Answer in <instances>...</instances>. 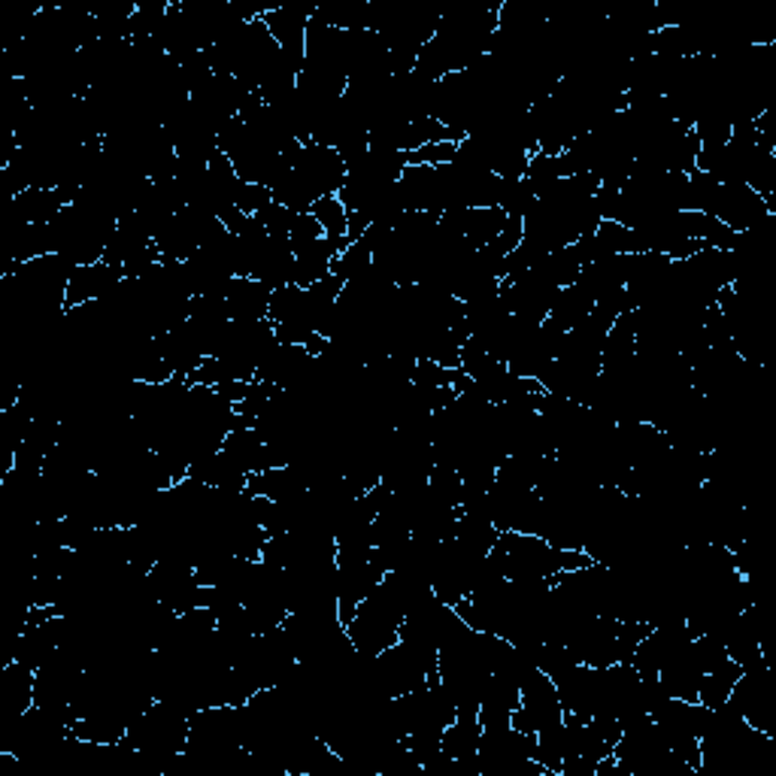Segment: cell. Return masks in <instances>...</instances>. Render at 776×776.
Wrapping results in <instances>:
<instances>
[{
  "label": "cell",
  "mask_w": 776,
  "mask_h": 776,
  "mask_svg": "<svg viewBox=\"0 0 776 776\" xmlns=\"http://www.w3.org/2000/svg\"><path fill=\"white\" fill-rule=\"evenodd\" d=\"M740 674H743V667L737 662H722L716 664V667H710V670H704V677H701V686H698V704H704L706 710H716V706H722L728 698H731V689H735V682L740 679Z\"/></svg>",
  "instance_id": "cell-15"
},
{
  "label": "cell",
  "mask_w": 776,
  "mask_h": 776,
  "mask_svg": "<svg viewBox=\"0 0 776 776\" xmlns=\"http://www.w3.org/2000/svg\"><path fill=\"white\" fill-rule=\"evenodd\" d=\"M628 264H631V255H607V258L589 261L586 268L579 270L577 285L598 304L601 297L625 288V283H628Z\"/></svg>",
  "instance_id": "cell-9"
},
{
  "label": "cell",
  "mask_w": 776,
  "mask_h": 776,
  "mask_svg": "<svg viewBox=\"0 0 776 776\" xmlns=\"http://www.w3.org/2000/svg\"><path fill=\"white\" fill-rule=\"evenodd\" d=\"M489 555L507 579H552L558 574V550L537 534L504 531Z\"/></svg>",
  "instance_id": "cell-2"
},
{
  "label": "cell",
  "mask_w": 776,
  "mask_h": 776,
  "mask_svg": "<svg viewBox=\"0 0 776 776\" xmlns=\"http://www.w3.org/2000/svg\"><path fill=\"white\" fill-rule=\"evenodd\" d=\"M319 241H325V227L316 222V215H312V212H295V222L288 227L292 249H295V252H304V249H310V246H316Z\"/></svg>",
  "instance_id": "cell-20"
},
{
  "label": "cell",
  "mask_w": 776,
  "mask_h": 776,
  "mask_svg": "<svg viewBox=\"0 0 776 776\" xmlns=\"http://www.w3.org/2000/svg\"><path fill=\"white\" fill-rule=\"evenodd\" d=\"M273 288L252 276H234L225 288V307L231 322H261L268 319Z\"/></svg>",
  "instance_id": "cell-8"
},
{
  "label": "cell",
  "mask_w": 776,
  "mask_h": 776,
  "mask_svg": "<svg viewBox=\"0 0 776 776\" xmlns=\"http://www.w3.org/2000/svg\"><path fill=\"white\" fill-rule=\"evenodd\" d=\"M482 725L477 713H458L455 722L443 731V752L455 759V762H467V759H477V749H480Z\"/></svg>",
  "instance_id": "cell-11"
},
{
  "label": "cell",
  "mask_w": 776,
  "mask_h": 776,
  "mask_svg": "<svg viewBox=\"0 0 776 776\" xmlns=\"http://www.w3.org/2000/svg\"><path fill=\"white\" fill-rule=\"evenodd\" d=\"M404 607L392 594L382 589V582L358 604L355 616L346 621V635L353 640L358 655L377 658L382 650L401 640V625H404Z\"/></svg>",
  "instance_id": "cell-1"
},
{
  "label": "cell",
  "mask_w": 776,
  "mask_h": 776,
  "mask_svg": "<svg viewBox=\"0 0 776 776\" xmlns=\"http://www.w3.org/2000/svg\"><path fill=\"white\" fill-rule=\"evenodd\" d=\"M592 310H594V300L586 295L577 283L565 285V288L555 295V300H552V310L550 316H546V322L567 334L570 328H577Z\"/></svg>",
  "instance_id": "cell-14"
},
{
  "label": "cell",
  "mask_w": 776,
  "mask_h": 776,
  "mask_svg": "<svg viewBox=\"0 0 776 776\" xmlns=\"http://www.w3.org/2000/svg\"><path fill=\"white\" fill-rule=\"evenodd\" d=\"M507 212L501 207H473L465 215V241L473 249H485L497 241V234L507 225Z\"/></svg>",
  "instance_id": "cell-16"
},
{
  "label": "cell",
  "mask_w": 776,
  "mask_h": 776,
  "mask_svg": "<svg viewBox=\"0 0 776 776\" xmlns=\"http://www.w3.org/2000/svg\"><path fill=\"white\" fill-rule=\"evenodd\" d=\"M310 492L307 480L297 473L295 467H268V470H258V473H249V482H246V494L252 497H268V501H276V504H285V501H295L300 494Z\"/></svg>",
  "instance_id": "cell-10"
},
{
  "label": "cell",
  "mask_w": 776,
  "mask_h": 776,
  "mask_svg": "<svg viewBox=\"0 0 776 776\" xmlns=\"http://www.w3.org/2000/svg\"><path fill=\"white\" fill-rule=\"evenodd\" d=\"M122 280H125V276H122L113 264H107L103 258L95 261V264H79V268L73 270L71 285H67V310L98 304V300L110 295Z\"/></svg>",
  "instance_id": "cell-6"
},
{
  "label": "cell",
  "mask_w": 776,
  "mask_h": 776,
  "mask_svg": "<svg viewBox=\"0 0 776 776\" xmlns=\"http://www.w3.org/2000/svg\"><path fill=\"white\" fill-rule=\"evenodd\" d=\"M222 449H225L231 458H237L249 473H258V470H268L270 467L264 440H261V434H258L255 428H246V424L234 428V431L227 434L225 443H222Z\"/></svg>",
  "instance_id": "cell-13"
},
{
  "label": "cell",
  "mask_w": 776,
  "mask_h": 776,
  "mask_svg": "<svg viewBox=\"0 0 776 776\" xmlns=\"http://www.w3.org/2000/svg\"><path fill=\"white\" fill-rule=\"evenodd\" d=\"M565 180V173H562V164H558V158L552 156H543V152H534L531 156V161H528V170H525V183L534 188L537 200L546 198L555 185Z\"/></svg>",
  "instance_id": "cell-18"
},
{
  "label": "cell",
  "mask_w": 776,
  "mask_h": 776,
  "mask_svg": "<svg viewBox=\"0 0 776 776\" xmlns=\"http://www.w3.org/2000/svg\"><path fill=\"white\" fill-rule=\"evenodd\" d=\"M497 207L507 212L509 219H519L522 222L528 212L537 207V195L531 185L525 183V180H516V183H504V188H501V200H497Z\"/></svg>",
  "instance_id": "cell-19"
},
{
  "label": "cell",
  "mask_w": 776,
  "mask_h": 776,
  "mask_svg": "<svg viewBox=\"0 0 776 776\" xmlns=\"http://www.w3.org/2000/svg\"><path fill=\"white\" fill-rule=\"evenodd\" d=\"M255 219L261 222V227L268 231L270 237H288V227H292V222H295V212L273 200V204H268V207L258 212Z\"/></svg>",
  "instance_id": "cell-21"
},
{
  "label": "cell",
  "mask_w": 776,
  "mask_h": 776,
  "mask_svg": "<svg viewBox=\"0 0 776 776\" xmlns=\"http://www.w3.org/2000/svg\"><path fill=\"white\" fill-rule=\"evenodd\" d=\"M455 152H458V143H428L422 149L409 152V164H431V168H440V164H452V161H455Z\"/></svg>",
  "instance_id": "cell-23"
},
{
  "label": "cell",
  "mask_w": 776,
  "mask_h": 776,
  "mask_svg": "<svg viewBox=\"0 0 776 776\" xmlns=\"http://www.w3.org/2000/svg\"><path fill=\"white\" fill-rule=\"evenodd\" d=\"M310 212L316 215V222L325 227V237L331 243H337L340 249L349 246V237H346V225H349V210L343 207V200L337 195L331 198L316 200L310 207Z\"/></svg>",
  "instance_id": "cell-17"
},
{
  "label": "cell",
  "mask_w": 776,
  "mask_h": 776,
  "mask_svg": "<svg viewBox=\"0 0 776 776\" xmlns=\"http://www.w3.org/2000/svg\"><path fill=\"white\" fill-rule=\"evenodd\" d=\"M701 677H704V662H701V655L694 650V640L689 646H682L658 670V682L664 686V692L670 694V698H679V701H698Z\"/></svg>",
  "instance_id": "cell-7"
},
{
  "label": "cell",
  "mask_w": 776,
  "mask_h": 776,
  "mask_svg": "<svg viewBox=\"0 0 776 776\" xmlns=\"http://www.w3.org/2000/svg\"><path fill=\"white\" fill-rule=\"evenodd\" d=\"M188 477L198 480L200 485H207L212 492L222 494H241L246 492V482H249V470L231 458L225 449H215L210 455L198 458L195 465L188 467Z\"/></svg>",
  "instance_id": "cell-5"
},
{
  "label": "cell",
  "mask_w": 776,
  "mask_h": 776,
  "mask_svg": "<svg viewBox=\"0 0 776 776\" xmlns=\"http://www.w3.org/2000/svg\"><path fill=\"white\" fill-rule=\"evenodd\" d=\"M562 719H565V706H562L555 682L543 670H534L522 682V698H519V706H516L509 725L522 735L537 737L555 728V725H562Z\"/></svg>",
  "instance_id": "cell-3"
},
{
  "label": "cell",
  "mask_w": 776,
  "mask_h": 776,
  "mask_svg": "<svg viewBox=\"0 0 776 776\" xmlns=\"http://www.w3.org/2000/svg\"><path fill=\"white\" fill-rule=\"evenodd\" d=\"M268 204H273V195H270L268 185H255V183H241L237 188V198H234V207L249 215H258L264 210Z\"/></svg>",
  "instance_id": "cell-22"
},
{
  "label": "cell",
  "mask_w": 776,
  "mask_h": 776,
  "mask_svg": "<svg viewBox=\"0 0 776 776\" xmlns=\"http://www.w3.org/2000/svg\"><path fill=\"white\" fill-rule=\"evenodd\" d=\"M64 207H67V204L61 200L56 188H37V185H34V188H25V192L13 200V210L19 212V219L28 222V225H49Z\"/></svg>",
  "instance_id": "cell-12"
},
{
  "label": "cell",
  "mask_w": 776,
  "mask_h": 776,
  "mask_svg": "<svg viewBox=\"0 0 776 776\" xmlns=\"http://www.w3.org/2000/svg\"><path fill=\"white\" fill-rule=\"evenodd\" d=\"M706 215L719 219L722 225H728L735 234H743V231H752V227L767 222L774 210L767 207V200L755 188H749L743 183H719L713 207Z\"/></svg>",
  "instance_id": "cell-4"
}]
</instances>
